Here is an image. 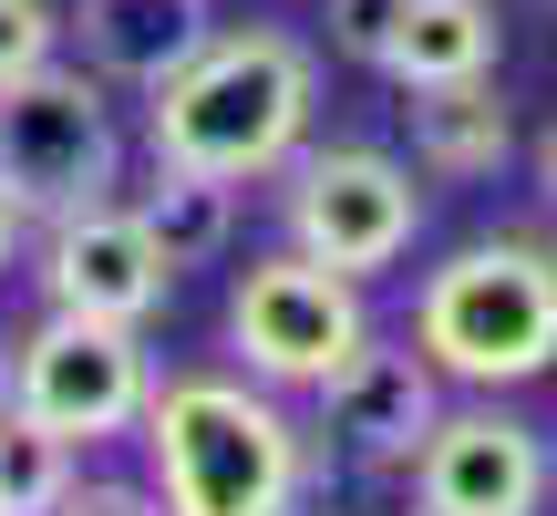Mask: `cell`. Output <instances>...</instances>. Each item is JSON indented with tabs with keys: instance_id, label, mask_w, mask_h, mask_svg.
<instances>
[{
	"instance_id": "7c38bea8",
	"label": "cell",
	"mask_w": 557,
	"mask_h": 516,
	"mask_svg": "<svg viewBox=\"0 0 557 516\" xmlns=\"http://www.w3.org/2000/svg\"><path fill=\"white\" fill-rule=\"evenodd\" d=\"M403 114H413V165H423V176H444V186L506 176V156H517V114H506L496 73H475V83H423Z\"/></svg>"
},
{
	"instance_id": "6da1fadb",
	"label": "cell",
	"mask_w": 557,
	"mask_h": 516,
	"mask_svg": "<svg viewBox=\"0 0 557 516\" xmlns=\"http://www.w3.org/2000/svg\"><path fill=\"white\" fill-rule=\"evenodd\" d=\"M320 114V41L289 21H218L186 73L145 94V156L218 186H269L310 145Z\"/></svg>"
},
{
	"instance_id": "30bf717a",
	"label": "cell",
	"mask_w": 557,
	"mask_h": 516,
	"mask_svg": "<svg viewBox=\"0 0 557 516\" xmlns=\"http://www.w3.org/2000/svg\"><path fill=\"white\" fill-rule=\"evenodd\" d=\"M444 403H455V382H444L413 341H361V352L320 382V434L351 465H372V476H413V455L444 423Z\"/></svg>"
},
{
	"instance_id": "3957f363",
	"label": "cell",
	"mask_w": 557,
	"mask_h": 516,
	"mask_svg": "<svg viewBox=\"0 0 557 516\" xmlns=\"http://www.w3.org/2000/svg\"><path fill=\"white\" fill-rule=\"evenodd\" d=\"M413 341L455 393H527L557 372V258L547 238H465L413 290Z\"/></svg>"
},
{
	"instance_id": "d6986e66",
	"label": "cell",
	"mask_w": 557,
	"mask_h": 516,
	"mask_svg": "<svg viewBox=\"0 0 557 516\" xmlns=\"http://www.w3.org/2000/svg\"><path fill=\"white\" fill-rule=\"evenodd\" d=\"M21 238H32V228H21V207H11V197H0V279H11V269H21Z\"/></svg>"
},
{
	"instance_id": "7a4b0ae2",
	"label": "cell",
	"mask_w": 557,
	"mask_h": 516,
	"mask_svg": "<svg viewBox=\"0 0 557 516\" xmlns=\"http://www.w3.org/2000/svg\"><path fill=\"white\" fill-rule=\"evenodd\" d=\"M145 444V486L165 516H299L320 476V444L299 434L289 393L248 372H156V403L135 423Z\"/></svg>"
},
{
	"instance_id": "4fadbf2b",
	"label": "cell",
	"mask_w": 557,
	"mask_h": 516,
	"mask_svg": "<svg viewBox=\"0 0 557 516\" xmlns=\"http://www.w3.org/2000/svg\"><path fill=\"white\" fill-rule=\"evenodd\" d=\"M496 52H506L496 0H403L393 41H382V83H393V94L475 83V73H496Z\"/></svg>"
},
{
	"instance_id": "ffe728a7",
	"label": "cell",
	"mask_w": 557,
	"mask_h": 516,
	"mask_svg": "<svg viewBox=\"0 0 557 516\" xmlns=\"http://www.w3.org/2000/svg\"><path fill=\"white\" fill-rule=\"evenodd\" d=\"M537 197L557 207V124H547V135H537Z\"/></svg>"
},
{
	"instance_id": "ba28073f",
	"label": "cell",
	"mask_w": 557,
	"mask_h": 516,
	"mask_svg": "<svg viewBox=\"0 0 557 516\" xmlns=\"http://www.w3.org/2000/svg\"><path fill=\"white\" fill-rule=\"evenodd\" d=\"M557 496V444L527 414H506L496 393L444 403V423L413 455V506L434 516H547Z\"/></svg>"
},
{
	"instance_id": "5b68a950",
	"label": "cell",
	"mask_w": 557,
	"mask_h": 516,
	"mask_svg": "<svg viewBox=\"0 0 557 516\" xmlns=\"http://www.w3.org/2000/svg\"><path fill=\"white\" fill-rule=\"evenodd\" d=\"M0 393L32 423H52L73 455H94V444H124L145 423V403H156V352H145V331H124V320L41 310L32 331L0 352Z\"/></svg>"
},
{
	"instance_id": "277c9868",
	"label": "cell",
	"mask_w": 557,
	"mask_h": 516,
	"mask_svg": "<svg viewBox=\"0 0 557 516\" xmlns=\"http://www.w3.org/2000/svg\"><path fill=\"white\" fill-rule=\"evenodd\" d=\"M114 186H124L114 83H94L83 62H41V73L0 83V197L21 207V228L103 207Z\"/></svg>"
},
{
	"instance_id": "7402d4cb",
	"label": "cell",
	"mask_w": 557,
	"mask_h": 516,
	"mask_svg": "<svg viewBox=\"0 0 557 516\" xmlns=\"http://www.w3.org/2000/svg\"><path fill=\"white\" fill-rule=\"evenodd\" d=\"M547 258H557V238H547Z\"/></svg>"
},
{
	"instance_id": "44dd1931",
	"label": "cell",
	"mask_w": 557,
	"mask_h": 516,
	"mask_svg": "<svg viewBox=\"0 0 557 516\" xmlns=\"http://www.w3.org/2000/svg\"><path fill=\"white\" fill-rule=\"evenodd\" d=\"M403 516H434V506H403Z\"/></svg>"
},
{
	"instance_id": "9a60e30c",
	"label": "cell",
	"mask_w": 557,
	"mask_h": 516,
	"mask_svg": "<svg viewBox=\"0 0 557 516\" xmlns=\"http://www.w3.org/2000/svg\"><path fill=\"white\" fill-rule=\"evenodd\" d=\"M73 476H83V455L0 393V516H52L73 496Z\"/></svg>"
},
{
	"instance_id": "52a82bcc",
	"label": "cell",
	"mask_w": 557,
	"mask_h": 516,
	"mask_svg": "<svg viewBox=\"0 0 557 516\" xmlns=\"http://www.w3.org/2000/svg\"><path fill=\"white\" fill-rule=\"evenodd\" d=\"M361 341H372L361 279L299 258L289 238L259 248L238 279H227V352H238V372L269 382V393H320Z\"/></svg>"
},
{
	"instance_id": "9c48e42d",
	"label": "cell",
	"mask_w": 557,
	"mask_h": 516,
	"mask_svg": "<svg viewBox=\"0 0 557 516\" xmlns=\"http://www.w3.org/2000/svg\"><path fill=\"white\" fill-rule=\"evenodd\" d=\"M32 279H41V310L124 320V331H145V320L165 310V290H176L165 248L145 238V218H135L124 197L52 218V228H41V248H32Z\"/></svg>"
},
{
	"instance_id": "e0dca14e",
	"label": "cell",
	"mask_w": 557,
	"mask_h": 516,
	"mask_svg": "<svg viewBox=\"0 0 557 516\" xmlns=\"http://www.w3.org/2000/svg\"><path fill=\"white\" fill-rule=\"evenodd\" d=\"M393 21H403V0H320V41H331L341 62H361V73H382Z\"/></svg>"
},
{
	"instance_id": "5bb4252c",
	"label": "cell",
	"mask_w": 557,
	"mask_h": 516,
	"mask_svg": "<svg viewBox=\"0 0 557 516\" xmlns=\"http://www.w3.org/2000/svg\"><path fill=\"white\" fill-rule=\"evenodd\" d=\"M145 238L165 248V269H207L227 238H238V186L218 176H186V165H156V186L135 197Z\"/></svg>"
},
{
	"instance_id": "2e32d148",
	"label": "cell",
	"mask_w": 557,
	"mask_h": 516,
	"mask_svg": "<svg viewBox=\"0 0 557 516\" xmlns=\"http://www.w3.org/2000/svg\"><path fill=\"white\" fill-rule=\"evenodd\" d=\"M62 62V0H0V83Z\"/></svg>"
},
{
	"instance_id": "8fae6325",
	"label": "cell",
	"mask_w": 557,
	"mask_h": 516,
	"mask_svg": "<svg viewBox=\"0 0 557 516\" xmlns=\"http://www.w3.org/2000/svg\"><path fill=\"white\" fill-rule=\"evenodd\" d=\"M207 32H218V0H73L62 11V41H83V73L114 94H156L207 52Z\"/></svg>"
},
{
	"instance_id": "8992f818",
	"label": "cell",
	"mask_w": 557,
	"mask_h": 516,
	"mask_svg": "<svg viewBox=\"0 0 557 516\" xmlns=\"http://www.w3.org/2000/svg\"><path fill=\"white\" fill-rule=\"evenodd\" d=\"M278 238L341 279H382L423 238V186L393 145H299L278 165Z\"/></svg>"
},
{
	"instance_id": "ac0fdd59",
	"label": "cell",
	"mask_w": 557,
	"mask_h": 516,
	"mask_svg": "<svg viewBox=\"0 0 557 516\" xmlns=\"http://www.w3.org/2000/svg\"><path fill=\"white\" fill-rule=\"evenodd\" d=\"M52 516H165V506H156V486H135V476H73V496Z\"/></svg>"
}]
</instances>
